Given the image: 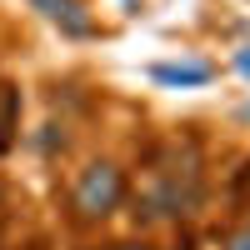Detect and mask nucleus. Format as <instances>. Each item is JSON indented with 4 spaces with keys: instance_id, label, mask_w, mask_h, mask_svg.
<instances>
[{
    "instance_id": "7",
    "label": "nucleus",
    "mask_w": 250,
    "mask_h": 250,
    "mask_svg": "<svg viewBox=\"0 0 250 250\" xmlns=\"http://www.w3.org/2000/svg\"><path fill=\"white\" fill-rule=\"evenodd\" d=\"M240 115H245V120H250V105H245V110H240Z\"/></svg>"
},
{
    "instance_id": "1",
    "label": "nucleus",
    "mask_w": 250,
    "mask_h": 250,
    "mask_svg": "<svg viewBox=\"0 0 250 250\" xmlns=\"http://www.w3.org/2000/svg\"><path fill=\"white\" fill-rule=\"evenodd\" d=\"M115 200H120V170L115 165H90L80 175V185H75V205L85 215H105Z\"/></svg>"
},
{
    "instance_id": "5",
    "label": "nucleus",
    "mask_w": 250,
    "mask_h": 250,
    "mask_svg": "<svg viewBox=\"0 0 250 250\" xmlns=\"http://www.w3.org/2000/svg\"><path fill=\"white\" fill-rule=\"evenodd\" d=\"M230 250H250V235H240V240H235V245H230Z\"/></svg>"
},
{
    "instance_id": "3",
    "label": "nucleus",
    "mask_w": 250,
    "mask_h": 250,
    "mask_svg": "<svg viewBox=\"0 0 250 250\" xmlns=\"http://www.w3.org/2000/svg\"><path fill=\"white\" fill-rule=\"evenodd\" d=\"M35 5L45 10L50 20H60L70 35H85V30H90V20H85V15H75V0H35Z\"/></svg>"
},
{
    "instance_id": "6",
    "label": "nucleus",
    "mask_w": 250,
    "mask_h": 250,
    "mask_svg": "<svg viewBox=\"0 0 250 250\" xmlns=\"http://www.w3.org/2000/svg\"><path fill=\"white\" fill-rule=\"evenodd\" d=\"M120 250H140V245H120Z\"/></svg>"
},
{
    "instance_id": "4",
    "label": "nucleus",
    "mask_w": 250,
    "mask_h": 250,
    "mask_svg": "<svg viewBox=\"0 0 250 250\" xmlns=\"http://www.w3.org/2000/svg\"><path fill=\"white\" fill-rule=\"evenodd\" d=\"M235 65H240V75H250V50H240V55H235Z\"/></svg>"
},
{
    "instance_id": "2",
    "label": "nucleus",
    "mask_w": 250,
    "mask_h": 250,
    "mask_svg": "<svg viewBox=\"0 0 250 250\" xmlns=\"http://www.w3.org/2000/svg\"><path fill=\"white\" fill-rule=\"evenodd\" d=\"M150 75L160 85H205V80H210V65H150Z\"/></svg>"
}]
</instances>
